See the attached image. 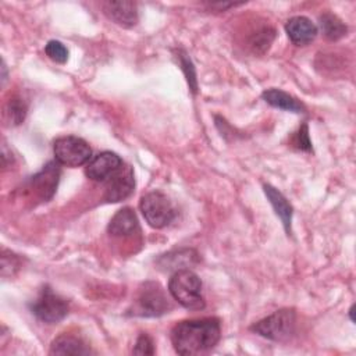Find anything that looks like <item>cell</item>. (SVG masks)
I'll return each mask as SVG.
<instances>
[{
    "label": "cell",
    "instance_id": "1",
    "mask_svg": "<svg viewBox=\"0 0 356 356\" xmlns=\"http://www.w3.org/2000/svg\"><path fill=\"white\" fill-rule=\"evenodd\" d=\"M221 335L220 320L214 317L184 320L171 330V342L179 355H199L217 345Z\"/></svg>",
    "mask_w": 356,
    "mask_h": 356
},
{
    "label": "cell",
    "instance_id": "2",
    "mask_svg": "<svg viewBox=\"0 0 356 356\" xmlns=\"http://www.w3.org/2000/svg\"><path fill=\"white\" fill-rule=\"evenodd\" d=\"M171 296L189 310H200L204 307V298L202 295V281L189 268L178 270L172 274L168 282Z\"/></svg>",
    "mask_w": 356,
    "mask_h": 356
},
{
    "label": "cell",
    "instance_id": "3",
    "mask_svg": "<svg viewBox=\"0 0 356 356\" xmlns=\"http://www.w3.org/2000/svg\"><path fill=\"white\" fill-rule=\"evenodd\" d=\"M170 309H171L170 299L167 298L160 284L147 281L139 288L138 296L134 300L131 313L134 316H140V317H157L164 313H168Z\"/></svg>",
    "mask_w": 356,
    "mask_h": 356
},
{
    "label": "cell",
    "instance_id": "4",
    "mask_svg": "<svg viewBox=\"0 0 356 356\" xmlns=\"http://www.w3.org/2000/svg\"><path fill=\"white\" fill-rule=\"evenodd\" d=\"M296 325V314L292 309H281L273 314L264 317L263 320L254 323L250 330L267 339L284 342L288 341Z\"/></svg>",
    "mask_w": 356,
    "mask_h": 356
},
{
    "label": "cell",
    "instance_id": "5",
    "mask_svg": "<svg viewBox=\"0 0 356 356\" xmlns=\"http://www.w3.org/2000/svg\"><path fill=\"white\" fill-rule=\"evenodd\" d=\"M53 152L57 163L67 167H79L88 164L92 157V149L82 138L67 135L54 140Z\"/></svg>",
    "mask_w": 356,
    "mask_h": 356
},
{
    "label": "cell",
    "instance_id": "6",
    "mask_svg": "<svg viewBox=\"0 0 356 356\" xmlns=\"http://www.w3.org/2000/svg\"><path fill=\"white\" fill-rule=\"evenodd\" d=\"M139 207L146 222L153 228H163L168 225L175 217L172 203L164 193L159 191L143 195Z\"/></svg>",
    "mask_w": 356,
    "mask_h": 356
},
{
    "label": "cell",
    "instance_id": "7",
    "mask_svg": "<svg viewBox=\"0 0 356 356\" xmlns=\"http://www.w3.org/2000/svg\"><path fill=\"white\" fill-rule=\"evenodd\" d=\"M31 310L39 320L53 324L67 316L68 303L65 299L54 293L49 286H44L38 299L32 303Z\"/></svg>",
    "mask_w": 356,
    "mask_h": 356
},
{
    "label": "cell",
    "instance_id": "8",
    "mask_svg": "<svg viewBox=\"0 0 356 356\" xmlns=\"http://www.w3.org/2000/svg\"><path fill=\"white\" fill-rule=\"evenodd\" d=\"M135 188L134 171L129 165H121L104 181V199L106 202H121L127 199Z\"/></svg>",
    "mask_w": 356,
    "mask_h": 356
},
{
    "label": "cell",
    "instance_id": "9",
    "mask_svg": "<svg viewBox=\"0 0 356 356\" xmlns=\"http://www.w3.org/2000/svg\"><path fill=\"white\" fill-rule=\"evenodd\" d=\"M122 165V160L113 152H102L95 156L85 167V174L92 181H106Z\"/></svg>",
    "mask_w": 356,
    "mask_h": 356
},
{
    "label": "cell",
    "instance_id": "10",
    "mask_svg": "<svg viewBox=\"0 0 356 356\" xmlns=\"http://www.w3.org/2000/svg\"><path fill=\"white\" fill-rule=\"evenodd\" d=\"M103 11L113 22L124 28H131L138 22V7L134 1H106Z\"/></svg>",
    "mask_w": 356,
    "mask_h": 356
},
{
    "label": "cell",
    "instance_id": "11",
    "mask_svg": "<svg viewBox=\"0 0 356 356\" xmlns=\"http://www.w3.org/2000/svg\"><path fill=\"white\" fill-rule=\"evenodd\" d=\"M285 31L288 33V38L295 44H307L317 36V26L303 15L292 17L285 24Z\"/></svg>",
    "mask_w": 356,
    "mask_h": 356
},
{
    "label": "cell",
    "instance_id": "12",
    "mask_svg": "<svg viewBox=\"0 0 356 356\" xmlns=\"http://www.w3.org/2000/svg\"><path fill=\"white\" fill-rule=\"evenodd\" d=\"M60 170L56 163H47L43 170L32 177V188L44 200L50 199L57 188Z\"/></svg>",
    "mask_w": 356,
    "mask_h": 356
},
{
    "label": "cell",
    "instance_id": "13",
    "mask_svg": "<svg viewBox=\"0 0 356 356\" xmlns=\"http://www.w3.org/2000/svg\"><path fill=\"white\" fill-rule=\"evenodd\" d=\"M263 189H264V193H266L268 202L271 203V206H273L275 214L281 218L285 231L289 234V232H291V222H292V213H293L291 203H289L288 199H286L278 189H275L274 186H271V185H268V184H264V185H263Z\"/></svg>",
    "mask_w": 356,
    "mask_h": 356
},
{
    "label": "cell",
    "instance_id": "14",
    "mask_svg": "<svg viewBox=\"0 0 356 356\" xmlns=\"http://www.w3.org/2000/svg\"><path fill=\"white\" fill-rule=\"evenodd\" d=\"M90 348L79 337L63 334L50 345V355H89Z\"/></svg>",
    "mask_w": 356,
    "mask_h": 356
},
{
    "label": "cell",
    "instance_id": "15",
    "mask_svg": "<svg viewBox=\"0 0 356 356\" xmlns=\"http://www.w3.org/2000/svg\"><path fill=\"white\" fill-rule=\"evenodd\" d=\"M138 228V218L131 207H124L118 210L110 220L107 231L110 235L122 236L129 235Z\"/></svg>",
    "mask_w": 356,
    "mask_h": 356
},
{
    "label": "cell",
    "instance_id": "16",
    "mask_svg": "<svg viewBox=\"0 0 356 356\" xmlns=\"http://www.w3.org/2000/svg\"><path fill=\"white\" fill-rule=\"evenodd\" d=\"M263 99L271 104L275 108H281L285 111H292V113H303L305 111V106L303 103H300L298 99H295L293 96L288 95L286 92L281 90V89H267L263 92Z\"/></svg>",
    "mask_w": 356,
    "mask_h": 356
},
{
    "label": "cell",
    "instance_id": "17",
    "mask_svg": "<svg viewBox=\"0 0 356 356\" xmlns=\"http://www.w3.org/2000/svg\"><path fill=\"white\" fill-rule=\"evenodd\" d=\"M320 26L324 36L330 40H338L348 32L346 25L335 14L331 13H324L320 15Z\"/></svg>",
    "mask_w": 356,
    "mask_h": 356
},
{
    "label": "cell",
    "instance_id": "18",
    "mask_svg": "<svg viewBox=\"0 0 356 356\" xmlns=\"http://www.w3.org/2000/svg\"><path fill=\"white\" fill-rule=\"evenodd\" d=\"M196 253L193 250H179L174 253H168L163 256L159 263L164 270H184L192 264V260L196 259Z\"/></svg>",
    "mask_w": 356,
    "mask_h": 356
},
{
    "label": "cell",
    "instance_id": "19",
    "mask_svg": "<svg viewBox=\"0 0 356 356\" xmlns=\"http://www.w3.org/2000/svg\"><path fill=\"white\" fill-rule=\"evenodd\" d=\"M274 36H275V31L271 26L268 25L261 26L256 29V32H252L249 39V46L254 53H264L270 47Z\"/></svg>",
    "mask_w": 356,
    "mask_h": 356
},
{
    "label": "cell",
    "instance_id": "20",
    "mask_svg": "<svg viewBox=\"0 0 356 356\" xmlns=\"http://www.w3.org/2000/svg\"><path fill=\"white\" fill-rule=\"evenodd\" d=\"M26 114V106L19 97H13L7 102L4 107V117L7 118L8 122L13 125H18L24 121Z\"/></svg>",
    "mask_w": 356,
    "mask_h": 356
},
{
    "label": "cell",
    "instance_id": "21",
    "mask_svg": "<svg viewBox=\"0 0 356 356\" xmlns=\"http://www.w3.org/2000/svg\"><path fill=\"white\" fill-rule=\"evenodd\" d=\"M44 51L50 60H53L58 64H64L68 58L67 47L58 40H49L44 47Z\"/></svg>",
    "mask_w": 356,
    "mask_h": 356
},
{
    "label": "cell",
    "instance_id": "22",
    "mask_svg": "<svg viewBox=\"0 0 356 356\" xmlns=\"http://www.w3.org/2000/svg\"><path fill=\"white\" fill-rule=\"evenodd\" d=\"M19 261L18 257L15 254H13L11 252L7 254V250H3L1 253V275H13L17 270H18Z\"/></svg>",
    "mask_w": 356,
    "mask_h": 356
},
{
    "label": "cell",
    "instance_id": "23",
    "mask_svg": "<svg viewBox=\"0 0 356 356\" xmlns=\"http://www.w3.org/2000/svg\"><path fill=\"white\" fill-rule=\"evenodd\" d=\"M132 352L135 355H153L154 346H153L152 338L147 334H140L139 338L136 339V343Z\"/></svg>",
    "mask_w": 356,
    "mask_h": 356
},
{
    "label": "cell",
    "instance_id": "24",
    "mask_svg": "<svg viewBox=\"0 0 356 356\" xmlns=\"http://www.w3.org/2000/svg\"><path fill=\"white\" fill-rule=\"evenodd\" d=\"M295 145L300 150H312V143L309 139V132H307V125L303 124L300 129L295 135Z\"/></svg>",
    "mask_w": 356,
    "mask_h": 356
},
{
    "label": "cell",
    "instance_id": "25",
    "mask_svg": "<svg viewBox=\"0 0 356 356\" xmlns=\"http://www.w3.org/2000/svg\"><path fill=\"white\" fill-rule=\"evenodd\" d=\"M181 65L186 74V79L189 82V86L192 88L193 92H196V78H195V70H193V65L191 63V60L185 56H181Z\"/></svg>",
    "mask_w": 356,
    "mask_h": 356
}]
</instances>
